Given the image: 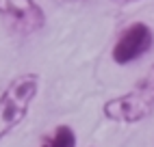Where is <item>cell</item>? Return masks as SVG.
<instances>
[{"mask_svg":"<svg viewBox=\"0 0 154 147\" xmlns=\"http://www.w3.org/2000/svg\"><path fill=\"white\" fill-rule=\"evenodd\" d=\"M154 46V33L146 22H135L122 30L117 37L115 46H113L111 56L117 65H130V63L139 61L146 56L150 48Z\"/></svg>","mask_w":154,"mask_h":147,"instance_id":"277c9868","label":"cell"},{"mask_svg":"<svg viewBox=\"0 0 154 147\" xmlns=\"http://www.w3.org/2000/svg\"><path fill=\"white\" fill-rule=\"evenodd\" d=\"M42 147H76V134L69 125L61 123L54 128L50 136H44Z\"/></svg>","mask_w":154,"mask_h":147,"instance_id":"5b68a950","label":"cell"},{"mask_svg":"<svg viewBox=\"0 0 154 147\" xmlns=\"http://www.w3.org/2000/svg\"><path fill=\"white\" fill-rule=\"evenodd\" d=\"M122 2H132V0H122Z\"/></svg>","mask_w":154,"mask_h":147,"instance_id":"52a82bcc","label":"cell"},{"mask_svg":"<svg viewBox=\"0 0 154 147\" xmlns=\"http://www.w3.org/2000/svg\"><path fill=\"white\" fill-rule=\"evenodd\" d=\"M104 117L117 123H137L154 112V65L128 93L113 98L104 104Z\"/></svg>","mask_w":154,"mask_h":147,"instance_id":"7a4b0ae2","label":"cell"},{"mask_svg":"<svg viewBox=\"0 0 154 147\" xmlns=\"http://www.w3.org/2000/svg\"><path fill=\"white\" fill-rule=\"evenodd\" d=\"M0 17L20 37L35 35L46 24V13L35 0H0Z\"/></svg>","mask_w":154,"mask_h":147,"instance_id":"3957f363","label":"cell"},{"mask_svg":"<svg viewBox=\"0 0 154 147\" xmlns=\"http://www.w3.org/2000/svg\"><path fill=\"white\" fill-rule=\"evenodd\" d=\"M39 93V76L33 71L15 76L0 93V141L26 119Z\"/></svg>","mask_w":154,"mask_h":147,"instance_id":"6da1fadb","label":"cell"},{"mask_svg":"<svg viewBox=\"0 0 154 147\" xmlns=\"http://www.w3.org/2000/svg\"><path fill=\"white\" fill-rule=\"evenodd\" d=\"M63 2H76V0H63Z\"/></svg>","mask_w":154,"mask_h":147,"instance_id":"8992f818","label":"cell"}]
</instances>
